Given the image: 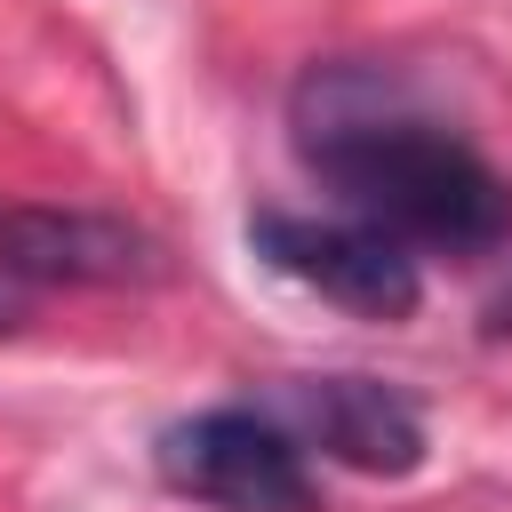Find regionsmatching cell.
I'll return each mask as SVG.
<instances>
[{"mask_svg":"<svg viewBox=\"0 0 512 512\" xmlns=\"http://www.w3.org/2000/svg\"><path fill=\"white\" fill-rule=\"evenodd\" d=\"M272 416L304 448H320L368 480H408L424 464V416L376 376H296V384H280Z\"/></svg>","mask_w":512,"mask_h":512,"instance_id":"277c9868","label":"cell"},{"mask_svg":"<svg viewBox=\"0 0 512 512\" xmlns=\"http://www.w3.org/2000/svg\"><path fill=\"white\" fill-rule=\"evenodd\" d=\"M304 168L400 248L480 256L512 232V184L384 64H312L288 96Z\"/></svg>","mask_w":512,"mask_h":512,"instance_id":"6da1fadb","label":"cell"},{"mask_svg":"<svg viewBox=\"0 0 512 512\" xmlns=\"http://www.w3.org/2000/svg\"><path fill=\"white\" fill-rule=\"evenodd\" d=\"M248 248L280 280H296L304 296H320L336 312H360V320H384V328L424 304L416 256L392 232L360 224V216H288V208H264L248 224Z\"/></svg>","mask_w":512,"mask_h":512,"instance_id":"3957f363","label":"cell"},{"mask_svg":"<svg viewBox=\"0 0 512 512\" xmlns=\"http://www.w3.org/2000/svg\"><path fill=\"white\" fill-rule=\"evenodd\" d=\"M488 336H512V288H504V296L488 304Z\"/></svg>","mask_w":512,"mask_h":512,"instance_id":"5b68a950","label":"cell"},{"mask_svg":"<svg viewBox=\"0 0 512 512\" xmlns=\"http://www.w3.org/2000/svg\"><path fill=\"white\" fill-rule=\"evenodd\" d=\"M152 472L208 512H320L304 440L256 408H200L152 440Z\"/></svg>","mask_w":512,"mask_h":512,"instance_id":"7a4b0ae2","label":"cell"}]
</instances>
